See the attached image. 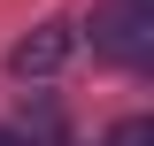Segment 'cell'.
Masks as SVG:
<instances>
[{
    "label": "cell",
    "mask_w": 154,
    "mask_h": 146,
    "mask_svg": "<svg viewBox=\"0 0 154 146\" xmlns=\"http://www.w3.org/2000/svg\"><path fill=\"white\" fill-rule=\"evenodd\" d=\"M93 31H100V46H108L116 62H139V54H146L154 16H146V0H108V16H100Z\"/></svg>",
    "instance_id": "cell-1"
},
{
    "label": "cell",
    "mask_w": 154,
    "mask_h": 146,
    "mask_svg": "<svg viewBox=\"0 0 154 146\" xmlns=\"http://www.w3.org/2000/svg\"><path fill=\"white\" fill-rule=\"evenodd\" d=\"M69 46H77V31H69V23H38L16 54H8V69H16V77H54L62 62H69Z\"/></svg>",
    "instance_id": "cell-2"
},
{
    "label": "cell",
    "mask_w": 154,
    "mask_h": 146,
    "mask_svg": "<svg viewBox=\"0 0 154 146\" xmlns=\"http://www.w3.org/2000/svg\"><path fill=\"white\" fill-rule=\"evenodd\" d=\"M108 146H154V123H146V115H131V123H116Z\"/></svg>",
    "instance_id": "cell-3"
},
{
    "label": "cell",
    "mask_w": 154,
    "mask_h": 146,
    "mask_svg": "<svg viewBox=\"0 0 154 146\" xmlns=\"http://www.w3.org/2000/svg\"><path fill=\"white\" fill-rule=\"evenodd\" d=\"M0 146H23V138H16V131H0Z\"/></svg>",
    "instance_id": "cell-4"
}]
</instances>
